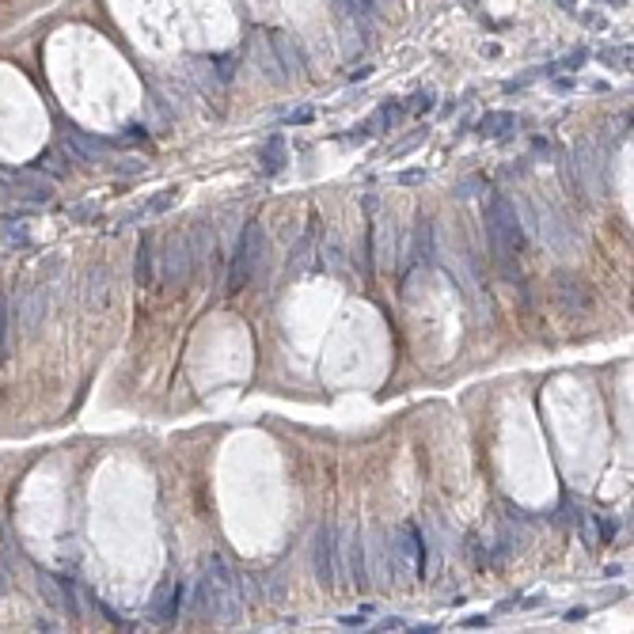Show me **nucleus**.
Masks as SVG:
<instances>
[{"label": "nucleus", "instance_id": "nucleus-12", "mask_svg": "<svg viewBox=\"0 0 634 634\" xmlns=\"http://www.w3.org/2000/svg\"><path fill=\"white\" fill-rule=\"evenodd\" d=\"M312 118H315V110H312V107H300L297 114H285L281 122H285V125H308Z\"/></svg>", "mask_w": 634, "mask_h": 634}, {"label": "nucleus", "instance_id": "nucleus-1", "mask_svg": "<svg viewBox=\"0 0 634 634\" xmlns=\"http://www.w3.org/2000/svg\"><path fill=\"white\" fill-rule=\"evenodd\" d=\"M483 213H486V228H490L494 255L502 258V266L517 270V255H520V247H524V228H520V221H517V209L509 206L505 194L494 190V194L486 198Z\"/></svg>", "mask_w": 634, "mask_h": 634}, {"label": "nucleus", "instance_id": "nucleus-8", "mask_svg": "<svg viewBox=\"0 0 634 634\" xmlns=\"http://www.w3.org/2000/svg\"><path fill=\"white\" fill-rule=\"evenodd\" d=\"M152 236L149 232H145V236H141V247H137V285H145L149 289L152 285Z\"/></svg>", "mask_w": 634, "mask_h": 634}, {"label": "nucleus", "instance_id": "nucleus-9", "mask_svg": "<svg viewBox=\"0 0 634 634\" xmlns=\"http://www.w3.org/2000/svg\"><path fill=\"white\" fill-rule=\"evenodd\" d=\"M414 243H418V263L429 266V263H433V221H429V217H422V221H418Z\"/></svg>", "mask_w": 634, "mask_h": 634}, {"label": "nucleus", "instance_id": "nucleus-13", "mask_svg": "<svg viewBox=\"0 0 634 634\" xmlns=\"http://www.w3.org/2000/svg\"><path fill=\"white\" fill-rule=\"evenodd\" d=\"M411 107H414V114H426V110L433 107V95H429V91H418V99H411Z\"/></svg>", "mask_w": 634, "mask_h": 634}, {"label": "nucleus", "instance_id": "nucleus-7", "mask_svg": "<svg viewBox=\"0 0 634 634\" xmlns=\"http://www.w3.org/2000/svg\"><path fill=\"white\" fill-rule=\"evenodd\" d=\"M65 145H69V149H73L80 160H84V164H95V160L103 156V145H99L95 137H88V133H73V137H69Z\"/></svg>", "mask_w": 634, "mask_h": 634}, {"label": "nucleus", "instance_id": "nucleus-6", "mask_svg": "<svg viewBox=\"0 0 634 634\" xmlns=\"http://www.w3.org/2000/svg\"><path fill=\"white\" fill-rule=\"evenodd\" d=\"M403 551H406V562L414 566V574H426V544H422V532L414 524L403 528Z\"/></svg>", "mask_w": 634, "mask_h": 634}, {"label": "nucleus", "instance_id": "nucleus-4", "mask_svg": "<svg viewBox=\"0 0 634 634\" xmlns=\"http://www.w3.org/2000/svg\"><path fill=\"white\" fill-rule=\"evenodd\" d=\"M285 164H289L285 141H281V137H270V141L263 145V152H258V167H263V175H278V171H285Z\"/></svg>", "mask_w": 634, "mask_h": 634}, {"label": "nucleus", "instance_id": "nucleus-2", "mask_svg": "<svg viewBox=\"0 0 634 634\" xmlns=\"http://www.w3.org/2000/svg\"><path fill=\"white\" fill-rule=\"evenodd\" d=\"M266 255V239H263V224L247 221L243 232H239V243H236V255H232V270H228V293H239L255 278L258 263Z\"/></svg>", "mask_w": 634, "mask_h": 634}, {"label": "nucleus", "instance_id": "nucleus-3", "mask_svg": "<svg viewBox=\"0 0 634 634\" xmlns=\"http://www.w3.org/2000/svg\"><path fill=\"white\" fill-rule=\"evenodd\" d=\"M312 566H315V577L323 581V589H334V532H330V524H323L315 532Z\"/></svg>", "mask_w": 634, "mask_h": 634}, {"label": "nucleus", "instance_id": "nucleus-5", "mask_svg": "<svg viewBox=\"0 0 634 634\" xmlns=\"http://www.w3.org/2000/svg\"><path fill=\"white\" fill-rule=\"evenodd\" d=\"M315 232H319V213H312V217H308V228H304V236H300V243L293 247V255H289V270H293V273H300V270H304L308 255H312V243H315Z\"/></svg>", "mask_w": 634, "mask_h": 634}, {"label": "nucleus", "instance_id": "nucleus-11", "mask_svg": "<svg viewBox=\"0 0 634 634\" xmlns=\"http://www.w3.org/2000/svg\"><path fill=\"white\" fill-rule=\"evenodd\" d=\"M8 327H12L8 297H0V361H4V357H8Z\"/></svg>", "mask_w": 634, "mask_h": 634}, {"label": "nucleus", "instance_id": "nucleus-16", "mask_svg": "<svg viewBox=\"0 0 634 634\" xmlns=\"http://www.w3.org/2000/svg\"><path fill=\"white\" fill-rule=\"evenodd\" d=\"M559 4H562V8H570V12H574V0H559Z\"/></svg>", "mask_w": 634, "mask_h": 634}, {"label": "nucleus", "instance_id": "nucleus-10", "mask_svg": "<svg viewBox=\"0 0 634 634\" xmlns=\"http://www.w3.org/2000/svg\"><path fill=\"white\" fill-rule=\"evenodd\" d=\"M273 42H278V58L285 61V69H281V73H293V69H304L297 61V46H293V42L285 38V34H273Z\"/></svg>", "mask_w": 634, "mask_h": 634}, {"label": "nucleus", "instance_id": "nucleus-15", "mask_svg": "<svg viewBox=\"0 0 634 634\" xmlns=\"http://www.w3.org/2000/svg\"><path fill=\"white\" fill-rule=\"evenodd\" d=\"M380 626H384V631H399V626H403V619H384Z\"/></svg>", "mask_w": 634, "mask_h": 634}, {"label": "nucleus", "instance_id": "nucleus-14", "mask_svg": "<svg viewBox=\"0 0 634 634\" xmlns=\"http://www.w3.org/2000/svg\"><path fill=\"white\" fill-rule=\"evenodd\" d=\"M494 122H498V114H486L483 122H478V130H475V137H490V130H494Z\"/></svg>", "mask_w": 634, "mask_h": 634}]
</instances>
